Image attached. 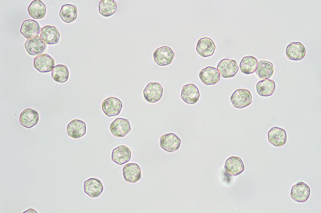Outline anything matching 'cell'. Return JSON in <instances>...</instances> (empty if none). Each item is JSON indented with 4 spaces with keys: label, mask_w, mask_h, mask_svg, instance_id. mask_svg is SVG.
I'll return each instance as SVG.
<instances>
[{
    "label": "cell",
    "mask_w": 321,
    "mask_h": 213,
    "mask_svg": "<svg viewBox=\"0 0 321 213\" xmlns=\"http://www.w3.org/2000/svg\"><path fill=\"white\" fill-rule=\"evenodd\" d=\"M29 15L33 18L40 19L43 18L46 13V7L44 3L39 0L33 1L28 8Z\"/></svg>",
    "instance_id": "24"
},
{
    "label": "cell",
    "mask_w": 321,
    "mask_h": 213,
    "mask_svg": "<svg viewBox=\"0 0 321 213\" xmlns=\"http://www.w3.org/2000/svg\"><path fill=\"white\" fill-rule=\"evenodd\" d=\"M34 66L39 72H48L52 71L55 66L53 58L47 54L39 55L34 60Z\"/></svg>",
    "instance_id": "9"
},
{
    "label": "cell",
    "mask_w": 321,
    "mask_h": 213,
    "mask_svg": "<svg viewBox=\"0 0 321 213\" xmlns=\"http://www.w3.org/2000/svg\"><path fill=\"white\" fill-rule=\"evenodd\" d=\"M255 71L260 79H268L274 73L273 65L272 62L268 61H260L258 63Z\"/></svg>",
    "instance_id": "25"
},
{
    "label": "cell",
    "mask_w": 321,
    "mask_h": 213,
    "mask_svg": "<svg viewBox=\"0 0 321 213\" xmlns=\"http://www.w3.org/2000/svg\"><path fill=\"white\" fill-rule=\"evenodd\" d=\"M258 62L257 59L253 56H249L244 57L240 62V69L245 74L253 73L255 71Z\"/></svg>",
    "instance_id": "28"
},
{
    "label": "cell",
    "mask_w": 321,
    "mask_h": 213,
    "mask_svg": "<svg viewBox=\"0 0 321 213\" xmlns=\"http://www.w3.org/2000/svg\"><path fill=\"white\" fill-rule=\"evenodd\" d=\"M310 192L309 186L303 182H299L292 187L290 196L295 201L303 203L306 202L308 199Z\"/></svg>",
    "instance_id": "8"
},
{
    "label": "cell",
    "mask_w": 321,
    "mask_h": 213,
    "mask_svg": "<svg viewBox=\"0 0 321 213\" xmlns=\"http://www.w3.org/2000/svg\"><path fill=\"white\" fill-rule=\"evenodd\" d=\"M123 175L124 180L131 183L138 181L141 177V171L136 163H129L125 165L123 169Z\"/></svg>",
    "instance_id": "13"
},
{
    "label": "cell",
    "mask_w": 321,
    "mask_h": 213,
    "mask_svg": "<svg viewBox=\"0 0 321 213\" xmlns=\"http://www.w3.org/2000/svg\"><path fill=\"white\" fill-rule=\"evenodd\" d=\"M123 106L120 100L116 97H110L104 100L102 104V110L108 116L118 115Z\"/></svg>",
    "instance_id": "4"
},
{
    "label": "cell",
    "mask_w": 321,
    "mask_h": 213,
    "mask_svg": "<svg viewBox=\"0 0 321 213\" xmlns=\"http://www.w3.org/2000/svg\"><path fill=\"white\" fill-rule=\"evenodd\" d=\"M268 138L269 142L275 146H282L287 141L286 132L284 129L274 126L268 132Z\"/></svg>",
    "instance_id": "18"
},
{
    "label": "cell",
    "mask_w": 321,
    "mask_h": 213,
    "mask_svg": "<svg viewBox=\"0 0 321 213\" xmlns=\"http://www.w3.org/2000/svg\"><path fill=\"white\" fill-rule=\"evenodd\" d=\"M217 69L221 76L224 78L234 77L239 69L235 61L226 58L219 62L217 66Z\"/></svg>",
    "instance_id": "5"
},
{
    "label": "cell",
    "mask_w": 321,
    "mask_h": 213,
    "mask_svg": "<svg viewBox=\"0 0 321 213\" xmlns=\"http://www.w3.org/2000/svg\"><path fill=\"white\" fill-rule=\"evenodd\" d=\"M175 53L169 47L163 46L157 48L153 53L155 62L160 66L171 64L175 57Z\"/></svg>",
    "instance_id": "2"
},
{
    "label": "cell",
    "mask_w": 321,
    "mask_h": 213,
    "mask_svg": "<svg viewBox=\"0 0 321 213\" xmlns=\"http://www.w3.org/2000/svg\"><path fill=\"white\" fill-rule=\"evenodd\" d=\"M216 48L213 41L208 37H203L198 41L196 50L198 54L203 57H207L212 55Z\"/></svg>",
    "instance_id": "15"
},
{
    "label": "cell",
    "mask_w": 321,
    "mask_h": 213,
    "mask_svg": "<svg viewBox=\"0 0 321 213\" xmlns=\"http://www.w3.org/2000/svg\"><path fill=\"white\" fill-rule=\"evenodd\" d=\"M286 54L290 60L298 61L305 56L306 49L303 45L299 42H292L289 44L286 50Z\"/></svg>",
    "instance_id": "21"
},
{
    "label": "cell",
    "mask_w": 321,
    "mask_h": 213,
    "mask_svg": "<svg viewBox=\"0 0 321 213\" xmlns=\"http://www.w3.org/2000/svg\"><path fill=\"white\" fill-rule=\"evenodd\" d=\"M40 27L38 22L34 20L24 21L21 25L20 32L27 39L37 37L40 32Z\"/></svg>",
    "instance_id": "22"
},
{
    "label": "cell",
    "mask_w": 321,
    "mask_h": 213,
    "mask_svg": "<svg viewBox=\"0 0 321 213\" xmlns=\"http://www.w3.org/2000/svg\"><path fill=\"white\" fill-rule=\"evenodd\" d=\"M199 97L198 89L194 84H187L182 87L181 97L186 103L194 104L197 102Z\"/></svg>",
    "instance_id": "12"
},
{
    "label": "cell",
    "mask_w": 321,
    "mask_h": 213,
    "mask_svg": "<svg viewBox=\"0 0 321 213\" xmlns=\"http://www.w3.org/2000/svg\"><path fill=\"white\" fill-rule=\"evenodd\" d=\"M51 76L54 80L58 82L62 83L67 81L69 72L67 67L62 64L56 65L53 68Z\"/></svg>",
    "instance_id": "30"
},
{
    "label": "cell",
    "mask_w": 321,
    "mask_h": 213,
    "mask_svg": "<svg viewBox=\"0 0 321 213\" xmlns=\"http://www.w3.org/2000/svg\"><path fill=\"white\" fill-rule=\"evenodd\" d=\"M224 167L228 174L234 176L239 175L245 170L242 161L237 156H231L228 158L225 161Z\"/></svg>",
    "instance_id": "19"
},
{
    "label": "cell",
    "mask_w": 321,
    "mask_h": 213,
    "mask_svg": "<svg viewBox=\"0 0 321 213\" xmlns=\"http://www.w3.org/2000/svg\"><path fill=\"white\" fill-rule=\"evenodd\" d=\"M199 77L201 81L207 85L216 84L221 78L218 69L215 67L209 66L201 71L199 73Z\"/></svg>",
    "instance_id": "11"
},
{
    "label": "cell",
    "mask_w": 321,
    "mask_h": 213,
    "mask_svg": "<svg viewBox=\"0 0 321 213\" xmlns=\"http://www.w3.org/2000/svg\"><path fill=\"white\" fill-rule=\"evenodd\" d=\"M24 47L30 55H38L45 52L46 45L40 37H37L27 39Z\"/></svg>",
    "instance_id": "10"
},
{
    "label": "cell",
    "mask_w": 321,
    "mask_h": 213,
    "mask_svg": "<svg viewBox=\"0 0 321 213\" xmlns=\"http://www.w3.org/2000/svg\"><path fill=\"white\" fill-rule=\"evenodd\" d=\"M40 36L47 44L54 45L58 42L60 34L55 26L46 25L41 28Z\"/></svg>",
    "instance_id": "17"
},
{
    "label": "cell",
    "mask_w": 321,
    "mask_h": 213,
    "mask_svg": "<svg viewBox=\"0 0 321 213\" xmlns=\"http://www.w3.org/2000/svg\"><path fill=\"white\" fill-rule=\"evenodd\" d=\"M117 10V4L114 0H101L99 2V12L103 17H109Z\"/></svg>",
    "instance_id": "29"
},
{
    "label": "cell",
    "mask_w": 321,
    "mask_h": 213,
    "mask_svg": "<svg viewBox=\"0 0 321 213\" xmlns=\"http://www.w3.org/2000/svg\"><path fill=\"white\" fill-rule=\"evenodd\" d=\"M276 88L275 82L271 79H263L259 82L256 85L258 93L262 97L271 96Z\"/></svg>",
    "instance_id": "27"
},
{
    "label": "cell",
    "mask_w": 321,
    "mask_h": 213,
    "mask_svg": "<svg viewBox=\"0 0 321 213\" xmlns=\"http://www.w3.org/2000/svg\"><path fill=\"white\" fill-rule=\"evenodd\" d=\"M19 119L22 126L27 128H31L38 123L39 113L34 109L27 108L21 113Z\"/></svg>",
    "instance_id": "14"
},
{
    "label": "cell",
    "mask_w": 321,
    "mask_h": 213,
    "mask_svg": "<svg viewBox=\"0 0 321 213\" xmlns=\"http://www.w3.org/2000/svg\"><path fill=\"white\" fill-rule=\"evenodd\" d=\"M230 100L234 107L241 109L248 106L251 103L252 97L249 90L238 89L233 92Z\"/></svg>",
    "instance_id": "1"
},
{
    "label": "cell",
    "mask_w": 321,
    "mask_h": 213,
    "mask_svg": "<svg viewBox=\"0 0 321 213\" xmlns=\"http://www.w3.org/2000/svg\"><path fill=\"white\" fill-rule=\"evenodd\" d=\"M66 130L69 136L74 139H78L85 134L86 124L84 121L81 120L74 119L68 124Z\"/></svg>",
    "instance_id": "20"
},
{
    "label": "cell",
    "mask_w": 321,
    "mask_h": 213,
    "mask_svg": "<svg viewBox=\"0 0 321 213\" xmlns=\"http://www.w3.org/2000/svg\"><path fill=\"white\" fill-rule=\"evenodd\" d=\"M110 130L115 136L122 137L125 136L131 130L129 120L126 119L118 118L110 126Z\"/></svg>",
    "instance_id": "7"
},
{
    "label": "cell",
    "mask_w": 321,
    "mask_h": 213,
    "mask_svg": "<svg viewBox=\"0 0 321 213\" xmlns=\"http://www.w3.org/2000/svg\"><path fill=\"white\" fill-rule=\"evenodd\" d=\"M131 157V152L129 147L121 145L113 149L112 154V160L119 165L128 162Z\"/></svg>",
    "instance_id": "23"
},
{
    "label": "cell",
    "mask_w": 321,
    "mask_h": 213,
    "mask_svg": "<svg viewBox=\"0 0 321 213\" xmlns=\"http://www.w3.org/2000/svg\"><path fill=\"white\" fill-rule=\"evenodd\" d=\"M61 19L67 23L75 21L77 17L76 7L72 4H67L62 6L59 13Z\"/></svg>",
    "instance_id": "26"
},
{
    "label": "cell",
    "mask_w": 321,
    "mask_h": 213,
    "mask_svg": "<svg viewBox=\"0 0 321 213\" xmlns=\"http://www.w3.org/2000/svg\"><path fill=\"white\" fill-rule=\"evenodd\" d=\"M163 92V88L160 83L150 82L147 85L143 91L144 97L147 102L155 103L160 100Z\"/></svg>",
    "instance_id": "3"
},
{
    "label": "cell",
    "mask_w": 321,
    "mask_h": 213,
    "mask_svg": "<svg viewBox=\"0 0 321 213\" xmlns=\"http://www.w3.org/2000/svg\"><path fill=\"white\" fill-rule=\"evenodd\" d=\"M85 192L90 197H97L102 193L103 186L101 181L95 178H90L85 181L84 183Z\"/></svg>",
    "instance_id": "16"
},
{
    "label": "cell",
    "mask_w": 321,
    "mask_h": 213,
    "mask_svg": "<svg viewBox=\"0 0 321 213\" xmlns=\"http://www.w3.org/2000/svg\"><path fill=\"white\" fill-rule=\"evenodd\" d=\"M180 139L173 133L164 134L160 137V145L165 151L169 152L178 150L180 146Z\"/></svg>",
    "instance_id": "6"
}]
</instances>
